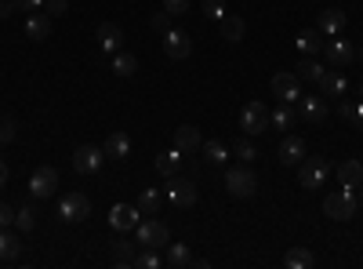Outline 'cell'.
Listing matches in <instances>:
<instances>
[{
  "instance_id": "cell-1",
  "label": "cell",
  "mask_w": 363,
  "mask_h": 269,
  "mask_svg": "<svg viewBox=\"0 0 363 269\" xmlns=\"http://www.w3.org/2000/svg\"><path fill=\"white\" fill-rule=\"evenodd\" d=\"M135 244L164 251V248L171 244V233H167V226H164V222H157L153 215H142V222L135 226Z\"/></svg>"
},
{
  "instance_id": "cell-2",
  "label": "cell",
  "mask_w": 363,
  "mask_h": 269,
  "mask_svg": "<svg viewBox=\"0 0 363 269\" xmlns=\"http://www.w3.org/2000/svg\"><path fill=\"white\" fill-rule=\"evenodd\" d=\"M323 215L327 219H335V222H349L356 215V193L349 186H342L338 193H327L323 200Z\"/></svg>"
},
{
  "instance_id": "cell-3",
  "label": "cell",
  "mask_w": 363,
  "mask_h": 269,
  "mask_svg": "<svg viewBox=\"0 0 363 269\" xmlns=\"http://www.w3.org/2000/svg\"><path fill=\"white\" fill-rule=\"evenodd\" d=\"M225 190L236 197V200H247V197H255V190H258V178H255V171L251 168H229L225 171Z\"/></svg>"
},
{
  "instance_id": "cell-4",
  "label": "cell",
  "mask_w": 363,
  "mask_h": 269,
  "mask_svg": "<svg viewBox=\"0 0 363 269\" xmlns=\"http://www.w3.org/2000/svg\"><path fill=\"white\" fill-rule=\"evenodd\" d=\"M327 175H330V164L323 157H306L298 164V182L301 190H320L327 182Z\"/></svg>"
},
{
  "instance_id": "cell-5",
  "label": "cell",
  "mask_w": 363,
  "mask_h": 269,
  "mask_svg": "<svg viewBox=\"0 0 363 269\" xmlns=\"http://www.w3.org/2000/svg\"><path fill=\"white\" fill-rule=\"evenodd\" d=\"M240 128H244V135L269 131V106L265 102H247L244 109H240Z\"/></svg>"
},
{
  "instance_id": "cell-6",
  "label": "cell",
  "mask_w": 363,
  "mask_h": 269,
  "mask_svg": "<svg viewBox=\"0 0 363 269\" xmlns=\"http://www.w3.org/2000/svg\"><path fill=\"white\" fill-rule=\"evenodd\" d=\"M58 215H62V222H84L91 215L87 193H66L62 200H58Z\"/></svg>"
},
{
  "instance_id": "cell-7",
  "label": "cell",
  "mask_w": 363,
  "mask_h": 269,
  "mask_svg": "<svg viewBox=\"0 0 363 269\" xmlns=\"http://www.w3.org/2000/svg\"><path fill=\"white\" fill-rule=\"evenodd\" d=\"M55 190H58V171L51 164H44V168H37L33 175H29V193H33L37 200L55 197Z\"/></svg>"
},
{
  "instance_id": "cell-8",
  "label": "cell",
  "mask_w": 363,
  "mask_h": 269,
  "mask_svg": "<svg viewBox=\"0 0 363 269\" xmlns=\"http://www.w3.org/2000/svg\"><path fill=\"white\" fill-rule=\"evenodd\" d=\"M102 160H106V153L99 146H77L73 149V171H80V175H95L102 168Z\"/></svg>"
},
{
  "instance_id": "cell-9",
  "label": "cell",
  "mask_w": 363,
  "mask_h": 269,
  "mask_svg": "<svg viewBox=\"0 0 363 269\" xmlns=\"http://www.w3.org/2000/svg\"><path fill=\"white\" fill-rule=\"evenodd\" d=\"M138 222H142L138 204H113V212H109V226H113V229H120V233H135Z\"/></svg>"
},
{
  "instance_id": "cell-10",
  "label": "cell",
  "mask_w": 363,
  "mask_h": 269,
  "mask_svg": "<svg viewBox=\"0 0 363 269\" xmlns=\"http://www.w3.org/2000/svg\"><path fill=\"white\" fill-rule=\"evenodd\" d=\"M272 95H277L280 102H298L301 95V80H298V73H277L272 77Z\"/></svg>"
},
{
  "instance_id": "cell-11",
  "label": "cell",
  "mask_w": 363,
  "mask_h": 269,
  "mask_svg": "<svg viewBox=\"0 0 363 269\" xmlns=\"http://www.w3.org/2000/svg\"><path fill=\"white\" fill-rule=\"evenodd\" d=\"M323 116H327V102H323V95H301V99H298V121L320 124Z\"/></svg>"
},
{
  "instance_id": "cell-12",
  "label": "cell",
  "mask_w": 363,
  "mask_h": 269,
  "mask_svg": "<svg viewBox=\"0 0 363 269\" xmlns=\"http://www.w3.org/2000/svg\"><path fill=\"white\" fill-rule=\"evenodd\" d=\"M167 200H171L174 207H193V204H196V186L186 182V178H174V175H171V182H167Z\"/></svg>"
},
{
  "instance_id": "cell-13",
  "label": "cell",
  "mask_w": 363,
  "mask_h": 269,
  "mask_svg": "<svg viewBox=\"0 0 363 269\" xmlns=\"http://www.w3.org/2000/svg\"><path fill=\"white\" fill-rule=\"evenodd\" d=\"M323 55H327V62L335 66V70H345L352 58H356V48L349 40H327L323 44Z\"/></svg>"
},
{
  "instance_id": "cell-14",
  "label": "cell",
  "mask_w": 363,
  "mask_h": 269,
  "mask_svg": "<svg viewBox=\"0 0 363 269\" xmlns=\"http://www.w3.org/2000/svg\"><path fill=\"white\" fill-rule=\"evenodd\" d=\"M345 26H349V15H345L342 8H327V11H320V22H316V29H320L323 37H338Z\"/></svg>"
},
{
  "instance_id": "cell-15",
  "label": "cell",
  "mask_w": 363,
  "mask_h": 269,
  "mask_svg": "<svg viewBox=\"0 0 363 269\" xmlns=\"http://www.w3.org/2000/svg\"><path fill=\"white\" fill-rule=\"evenodd\" d=\"M95 40H99V48H102V51L116 55V51H120V44H124V29H120L116 22H102V26H99V33H95Z\"/></svg>"
},
{
  "instance_id": "cell-16",
  "label": "cell",
  "mask_w": 363,
  "mask_h": 269,
  "mask_svg": "<svg viewBox=\"0 0 363 269\" xmlns=\"http://www.w3.org/2000/svg\"><path fill=\"white\" fill-rule=\"evenodd\" d=\"M164 51H167V58H189L193 40L186 33H178V29H167L164 33Z\"/></svg>"
},
{
  "instance_id": "cell-17",
  "label": "cell",
  "mask_w": 363,
  "mask_h": 269,
  "mask_svg": "<svg viewBox=\"0 0 363 269\" xmlns=\"http://www.w3.org/2000/svg\"><path fill=\"white\" fill-rule=\"evenodd\" d=\"M301 160H306V142H301L298 135H287V138L280 142V164L294 168V164H301Z\"/></svg>"
},
{
  "instance_id": "cell-18",
  "label": "cell",
  "mask_w": 363,
  "mask_h": 269,
  "mask_svg": "<svg viewBox=\"0 0 363 269\" xmlns=\"http://www.w3.org/2000/svg\"><path fill=\"white\" fill-rule=\"evenodd\" d=\"M316 87H320L323 99H345L349 80H345V73H323V80H320Z\"/></svg>"
},
{
  "instance_id": "cell-19",
  "label": "cell",
  "mask_w": 363,
  "mask_h": 269,
  "mask_svg": "<svg viewBox=\"0 0 363 269\" xmlns=\"http://www.w3.org/2000/svg\"><path fill=\"white\" fill-rule=\"evenodd\" d=\"M102 153H106L109 160H128V153H131V138H128L124 131H113V135L106 138V146H102Z\"/></svg>"
},
{
  "instance_id": "cell-20",
  "label": "cell",
  "mask_w": 363,
  "mask_h": 269,
  "mask_svg": "<svg viewBox=\"0 0 363 269\" xmlns=\"http://www.w3.org/2000/svg\"><path fill=\"white\" fill-rule=\"evenodd\" d=\"M294 124H298V109H294V102H280L277 109L269 113V128L287 131V128H294Z\"/></svg>"
},
{
  "instance_id": "cell-21",
  "label": "cell",
  "mask_w": 363,
  "mask_h": 269,
  "mask_svg": "<svg viewBox=\"0 0 363 269\" xmlns=\"http://www.w3.org/2000/svg\"><path fill=\"white\" fill-rule=\"evenodd\" d=\"M174 146L182 149V153H196V149L203 146V138L193 124H182V128H174Z\"/></svg>"
},
{
  "instance_id": "cell-22",
  "label": "cell",
  "mask_w": 363,
  "mask_h": 269,
  "mask_svg": "<svg viewBox=\"0 0 363 269\" xmlns=\"http://www.w3.org/2000/svg\"><path fill=\"white\" fill-rule=\"evenodd\" d=\"M26 37L29 40H48L51 37V15H40V11H33L26 18Z\"/></svg>"
},
{
  "instance_id": "cell-23",
  "label": "cell",
  "mask_w": 363,
  "mask_h": 269,
  "mask_svg": "<svg viewBox=\"0 0 363 269\" xmlns=\"http://www.w3.org/2000/svg\"><path fill=\"white\" fill-rule=\"evenodd\" d=\"M244 33H247V22L240 18V15H225L222 18V40L225 44H240V40H244Z\"/></svg>"
},
{
  "instance_id": "cell-24",
  "label": "cell",
  "mask_w": 363,
  "mask_h": 269,
  "mask_svg": "<svg viewBox=\"0 0 363 269\" xmlns=\"http://www.w3.org/2000/svg\"><path fill=\"white\" fill-rule=\"evenodd\" d=\"M294 44H298V51H301V55H320L327 40H323V33H320V29H301Z\"/></svg>"
},
{
  "instance_id": "cell-25",
  "label": "cell",
  "mask_w": 363,
  "mask_h": 269,
  "mask_svg": "<svg viewBox=\"0 0 363 269\" xmlns=\"http://www.w3.org/2000/svg\"><path fill=\"white\" fill-rule=\"evenodd\" d=\"M335 175H338V182H342V186L352 190V186L363 182V164H359V160H342V164L335 168Z\"/></svg>"
},
{
  "instance_id": "cell-26",
  "label": "cell",
  "mask_w": 363,
  "mask_h": 269,
  "mask_svg": "<svg viewBox=\"0 0 363 269\" xmlns=\"http://www.w3.org/2000/svg\"><path fill=\"white\" fill-rule=\"evenodd\" d=\"M178 168H182V149H178V146H174V149H164V153H157V171H160L164 178L178 175Z\"/></svg>"
},
{
  "instance_id": "cell-27",
  "label": "cell",
  "mask_w": 363,
  "mask_h": 269,
  "mask_svg": "<svg viewBox=\"0 0 363 269\" xmlns=\"http://www.w3.org/2000/svg\"><path fill=\"white\" fill-rule=\"evenodd\" d=\"M164 265H171V269H189V265H193L189 248H186V244H167V258H164Z\"/></svg>"
},
{
  "instance_id": "cell-28",
  "label": "cell",
  "mask_w": 363,
  "mask_h": 269,
  "mask_svg": "<svg viewBox=\"0 0 363 269\" xmlns=\"http://www.w3.org/2000/svg\"><path fill=\"white\" fill-rule=\"evenodd\" d=\"M113 73L116 77H135L138 73V58L131 51H116L113 55Z\"/></svg>"
},
{
  "instance_id": "cell-29",
  "label": "cell",
  "mask_w": 363,
  "mask_h": 269,
  "mask_svg": "<svg viewBox=\"0 0 363 269\" xmlns=\"http://www.w3.org/2000/svg\"><path fill=\"white\" fill-rule=\"evenodd\" d=\"M18 251H22V236H18V233H8V229H0V258L11 262V258H18Z\"/></svg>"
},
{
  "instance_id": "cell-30",
  "label": "cell",
  "mask_w": 363,
  "mask_h": 269,
  "mask_svg": "<svg viewBox=\"0 0 363 269\" xmlns=\"http://www.w3.org/2000/svg\"><path fill=\"white\" fill-rule=\"evenodd\" d=\"M160 204H164V197H160L153 186H145V190L138 193V212H142V215H157Z\"/></svg>"
},
{
  "instance_id": "cell-31",
  "label": "cell",
  "mask_w": 363,
  "mask_h": 269,
  "mask_svg": "<svg viewBox=\"0 0 363 269\" xmlns=\"http://www.w3.org/2000/svg\"><path fill=\"white\" fill-rule=\"evenodd\" d=\"M135 258H138V251H135L131 241H116V244H113V262H116V265L128 269V265H135Z\"/></svg>"
},
{
  "instance_id": "cell-32",
  "label": "cell",
  "mask_w": 363,
  "mask_h": 269,
  "mask_svg": "<svg viewBox=\"0 0 363 269\" xmlns=\"http://www.w3.org/2000/svg\"><path fill=\"white\" fill-rule=\"evenodd\" d=\"M323 73H327V70H323L320 62H313V58H306V62L298 66V80H301V84H320Z\"/></svg>"
},
{
  "instance_id": "cell-33",
  "label": "cell",
  "mask_w": 363,
  "mask_h": 269,
  "mask_svg": "<svg viewBox=\"0 0 363 269\" xmlns=\"http://www.w3.org/2000/svg\"><path fill=\"white\" fill-rule=\"evenodd\" d=\"M284 262H287L291 269H309V265H316V258H313V251H309V248H291Z\"/></svg>"
},
{
  "instance_id": "cell-34",
  "label": "cell",
  "mask_w": 363,
  "mask_h": 269,
  "mask_svg": "<svg viewBox=\"0 0 363 269\" xmlns=\"http://www.w3.org/2000/svg\"><path fill=\"white\" fill-rule=\"evenodd\" d=\"M200 149H203V157H207L211 164H225V160H229V149H225V142H218V138L203 142Z\"/></svg>"
},
{
  "instance_id": "cell-35",
  "label": "cell",
  "mask_w": 363,
  "mask_h": 269,
  "mask_svg": "<svg viewBox=\"0 0 363 269\" xmlns=\"http://www.w3.org/2000/svg\"><path fill=\"white\" fill-rule=\"evenodd\" d=\"M233 153L240 157V164H251V160L258 157V149H255V142H251V135H247V138H240V142L233 146Z\"/></svg>"
},
{
  "instance_id": "cell-36",
  "label": "cell",
  "mask_w": 363,
  "mask_h": 269,
  "mask_svg": "<svg viewBox=\"0 0 363 269\" xmlns=\"http://www.w3.org/2000/svg\"><path fill=\"white\" fill-rule=\"evenodd\" d=\"M135 265H142V269H160V265H164V258H160V251H157V248H145V251L135 258Z\"/></svg>"
},
{
  "instance_id": "cell-37",
  "label": "cell",
  "mask_w": 363,
  "mask_h": 269,
  "mask_svg": "<svg viewBox=\"0 0 363 269\" xmlns=\"http://www.w3.org/2000/svg\"><path fill=\"white\" fill-rule=\"evenodd\" d=\"M15 226L22 233H29V229L37 226V212H33V207H18V212H15Z\"/></svg>"
},
{
  "instance_id": "cell-38",
  "label": "cell",
  "mask_w": 363,
  "mask_h": 269,
  "mask_svg": "<svg viewBox=\"0 0 363 269\" xmlns=\"http://www.w3.org/2000/svg\"><path fill=\"white\" fill-rule=\"evenodd\" d=\"M203 15L215 18V22H222V18H225V0H203Z\"/></svg>"
},
{
  "instance_id": "cell-39",
  "label": "cell",
  "mask_w": 363,
  "mask_h": 269,
  "mask_svg": "<svg viewBox=\"0 0 363 269\" xmlns=\"http://www.w3.org/2000/svg\"><path fill=\"white\" fill-rule=\"evenodd\" d=\"M44 15H51V18H62L66 11H69V4L66 0H44V8H40Z\"/></svg>"
},
{
  "instance_id": "cell-40",
  "label": "cell",
  "mask_w": 363,
  "mask_h": 269,
  "mask_svg": "<svg viewBox=\"0 0 363 269\" xmlns=\"http://www.w3.org/2000/svg\"><path fill=\"white\" fill-rule=\"evenodd\" d=\"M171 11L164 8V11H153V33H167V29H171Z\"/></svg>"
},
{
  "instance_id": "cell-41",
  "label": "cell",
  "mask_w": 363,
  "mask_h": 269,
  "mask_svg": "<svg viewBox=\"0 0 363 269\" xmlns=\"http://www.w3.org/2000/svg\"><path fill=\"white\" fill-rule=\"evenodd\" d=\"M15 11H40L44 8V0H11Z\"/></svg>"
},
{
  "instance_id": "cell-42",
  "label": "cell",
  "mask_w": 363,
  "mask_h": 269,
  "mask_svg": "<svg viewBox=\"0 0 363 269\" xmlns=\"http://www.w3.org/2000/svg\"><path fill=\"white\" fill-rule=\"evenodd\" d=\"M164 8H167L171 15H186V11H189V0H164Z\"/></svg>"
},
{
  "instance_id": "cell-43",
  "label": "cell",
  "mask_w": 363,
  "mask_h": 269,
  "mask_svg": "<svg viewBox=\"0 0 363 269\" xmlns=\"http://www.w3.org/2000/svg\"><path fill=\"white\" fill-rule=\"evenodd\" d=\"M15 138V121H0V142H11Z\"/></svg>"
},
{
  "instance_id": "cell-44",
  "label": "cell",
  "mask_w": 363,
  "mask_h": 269,
  "mask_svg": "<svg viewBox=\"0 0 363 269\" xmlns=\"http://www.w3.org/2000/svg\"><path fill=\"white\" fill-rule=\"evenodd\" d=\"M11 222H15V212H11L8 204H0V229H8Z\"/></svg>"
},
{
  "instance_id": "cell-45",
  "label": "cell",
  "mask_w": 363,
  "mask_h": 269,
  "mask_svg": "<svg viewBox=\"0 0 363 269\" xmlns=\"http://www.w3.org/2000/svg\"><path fill=\"white\" fill-rule=\"evenodd\" d=\"M338 116H345V121H352V102H349V99H342V102H338Z\"/></svg>"
},
{
  "instance_id": "cell-46",
  "label": "cell",
  "mask_w": 363,
  "mask_h": 269,
  "mask_svg": "<svg viewBox=\"0 0 363 269\" xmlns=\"http://www.w3.org/2000/svg\"><path fill=\"white\" fill-rule=\"evenodd\" d=\"M352 121H356V128L363 131V102H356V106H352Z\"/></svg>"
},
{
  "instance_id": "cell-47",
  "label": "cell",
  "mask_w": 363,
  "mask_h": 269,
  "mask_svg": "<svg viewBox=\"0 0 363 269\" xmlns=\"http://www.w3.org/2000/svg\"><path fill=\"white\" fill-rule=\"evenodd\" d=\"M15 11V4H11V0H0V18H8Z\"/></svg>"
},
{
  "instance_id": "cell-48",
  "label": "cell",
  "mask_w": 363,
  "mask_h": 269,
  "mask_svg": "<svg viewBox=\"0 0 363 269\" xmlns=\"http://www.w3.org/2000/svg\"><path fill=\"white\" fill-rule=\"evenodd\" d=\"M8 182V164H4V157H0V186Z\"/></svg>"
},
{
  "instance_id": "cell-49",
  "label": "cell",
  "mask_w": 363,
  "mask_h": 269,
  "mask_svg": "<svg viewBox=\"0 0 363 269\" xmlns=\"http://www.w3.org/2000/svg\"><path fill=\"white\" fill-rule=\"evenodd\" d=\"M356 204H359V207H363V182H359V197H356Z\"/></svg>"
},
{
  "instance_id": "cell-50",
  "label": "cell",
  "mask_w": 363,
  "mask_h": 269,
  "mask_svg": "<svg viewBox=\"0 0 363 269\" xmlns=\"http://www.w3.org/2000/svg\"><path fill=\"white\" fill-rule=\"evenodd\" d=\"M359 95H363V84H359Z\"/></svg>"
},
{
  "instance_id": "cell-51",
  "label": "cell",
  "mask_w": 363,
  "mask_h": 269,
  "mask_svg": "<svg viewBox=\"0 0 363 269\" xmlns=\"http://www.w3.org/2000/svg\"><path fill=\"white\" fill-rule=\"evenodd\" d=\"M359 58H363V48H359Z\"/></svg>"
}]
</instances>
